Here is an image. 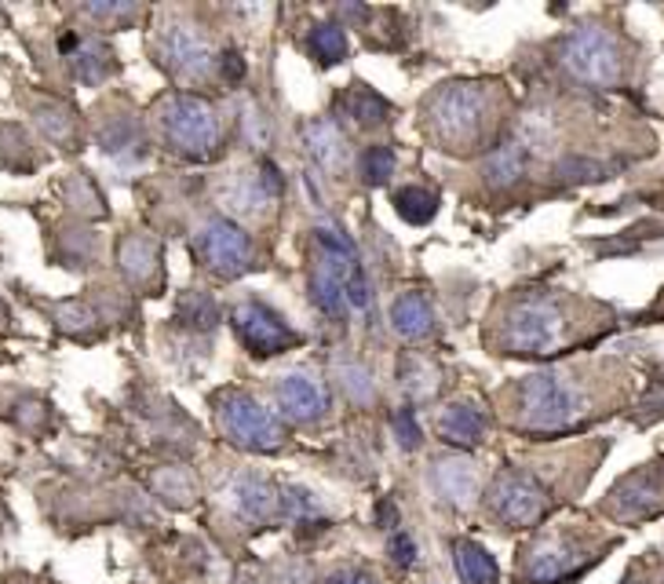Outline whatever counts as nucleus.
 <instances>
[{
  "instance_id": "obj_1",
  "label": "nucleus",
  "mask_w": 664,
  "mask_h": 584,
  "mask_svg": "<svg viewBox=\"0 0 664 584\" xmlns=\"http://www.w3.org/2000/svg\"><path fill=\"white\" fill-rule=\"evenodd\" d=\"M427 136L449 154H471L493 132V85L486 80H449L424 102Z\"/></svg>"
},
{
  "instance_id": "obj_2",
  "label": "nucleus",
  "mask_w": 664,
  "mask_h": 584,
  "mask_svg": "<svg viewBox=\"0 0 664 584\" xmlns=\"http://www.w3.org/2000/svg\"><path fill=\"white\" fill-rule=\"evenodd\" d=\"M569 336V311L558 292L552 289H526L511 300V307L500 322V347L508 355L537 358L552 355Z\"/></svg>"
},
{
  "instance_id": "obj_3",
  "label": "nucleus",
  "mask_w": 664,
  "mask_h": 584,
  "mask_svg": "<svg viewBox=\"0 0 664 584\" xmlns=\"http://www.w3.org/2000/svg\"><path fill=\"white\" fill-rule=\"evenodd\" d=\"M588 413V399L577 377L569 372H533L519 383V413L515 424L530 435H558L577 428Z\"/></svg>"
},
{
  "instance_id": "obj_4",
  "label": "nucleus",
  "mask_w": 664,
  "mask_h": 584,
  "mask_svg": "<svg viewBox=\"0 0 664 584\" xmlns=\"http://www.w3.org/2000/svg\"><path fill=\"white\" fill-rule=\"evenodd\" d=\"M161 139L186 161H213L219 154L224 125L208 99L202 96H172L157 107Z\"/></svg>"
},
{
  "instance_id": "obj_5",
  "label": "nucleus",
  "mask_w": 664,
  "mask_h": 584,
  "mask_svg": "<svg viewBox=\"0 0 664 584\" xmlns=\"http://www.w3.org/2000/svg\"><path fill=\"white\" fill-rule=\"evenodd\" d=\"M558 63L574 80L588 88H617L624 80V48L606 26H577L558 44Z\"/></svg>"
},
{
  "instance_id": "obj_6",
  "label": "nucleus",
  "mask_w": 664,
  "mask_h": 584,
  "mask_svg": "<svg viewBox=\"0 0 664 584\" xmlns=\"http://www.w3.org/2000/svg\"><path fill=\"white\" fill-rule=\"evenodd\" d=\"M219 431L241 450L252 453H274L285 446V428L271 409H263L252 394L244 391H224L216 399Z\"/></svg>"
},
{
  "instance_id": "obj_7",
  "label": "nucleus",
  "mask_w": 664,
  "mask_h": 584,
  "mask_svg": "<svg viewBox=\"0 0 664 584\" xmlns=\"http://www.w3.org/2000/svg\"><path fill=\"white\" fill-rule=\"evenodd\" d=\"M547 508H552L547 486L533 472H522V467H504L489 486V511L508 530H530V526H537L547 516Z\"/></svg>"
},
{
  "instance_id": "obj_8",
  "label": "nucleus",
  "mask_w": 664,
  "mask_h": 584,
  "mask_svg": "<svg viewBox=\"0 0 664 584\" xmlns=\"http://www.w3.org/2000/svg\"><path fill=\"white\" fill-rule=\"evenodd\" d=\"M194 252H197V260H202V267L208 274L227 278V282L230 278H241L244 271H252L255 267L252 238L224 216L205 219L202 230L194 234Z\"/></svg>"
},
{
  "instance_id": "obj_9",
  "label": "nucleus",
  "mask_w": 664,
  "mask_h": 584,
  "mask_svg": "<svg viewBox=\"0 0 664 584\" xmlns=\"http://www.w3.org/2000/svg\"><path fill=\"white\" fill-rule=\"evenodd\" d=\"M596 548L580 544L566 533H552L530 548L522 577L530 584H566L585 574L588 566H596Z\"/></svg>"
},
{
  "instance_id": "obj_10",
  "label": "nucleus",
  "mask_w": 664,
  "mask_h": 584,
  "mask_svg": "<svg viewBox=\"0 0 664 584\" xmlns=\"http://www.w3.org/2000/svg\"><path fill=\"white\" fill-rule=\"evenodd\" d=\"M230 325H235L238 340L249 347V355H255V358L282 355V350L300 344V336L289 329L282 314L271 311L260 300H241L238 307L230 311Z\"/></svg>"
},
{
  "instance_id": "obj_11",
  "label": "nucleus",
  "mask_w": 664,
  "mask_h": 584,
  "mask_svg": "<svg viewBox=\"0 0 664 584\" xmlns=\"http://www.w3.org/2000/svg\"><path fill=\"white\" fill-rule=\"evenodd\" d=\"M157 55H161V66L172 69V74L183 80H205L216 63L208 41L191 22H165V26L157 30Z\"/></svg>"
},
{
  "instance_id": "obj_12",
  "label": "nucleus",
  "mask_w": 664,
  "mask_h": 584,
  "mask_svg": "<svg viewBox=\"0 0 664 584\" xmlns=\"http://www.w3.org/2000/svg\"><path fill=\"white\" fill-rule=\"evenodd\" d=\"M610 516L621 522H639L664 511V472L661 464H646L643 472L621 478L610 494Z\"/></svg>"
},
{
  "instance_id": "obj_13",
  "label": "nucleus",
  "mask_w": 664,
  "mask_h": 584,
  "mask_svg": "<svg viewBox=\"0 0 664 584\" xmlns=\"http://www.w3.org/2000/svg\"><path fill=\"white\" fill-rule=\"evenodd\" d=\"M227 505L230 511L249 522V526H266L277 516V505H282V494L274 489V483L266 475H255V472H241L230 478L227 486Z\"/></svg>"
},
{
  "instance_id": "obj_14",
  "label": "nucleus",
  "mask_w": 664,
  "mask_h": 584,
  "mask_svg": "<svg viewBox=\"0 0 664 584\" xmlns=\"http://www.w3.org/2000/svg\"><path fill=\"white\" fill-rule=\"evenodd\" d=\"M274 399L285 409V417L300 420V424H314V420H322L325 409H329V391H325V383L314 380L311 372H303V369L277 377Z\"/></svg>"
},
{
  "instance_id": "obj_15",
  "label": "nucleus",
  "mask_w": 664,
  "mask_h": 584,
  "mask_svg": "<svg viewBox=\"0 0 664 584\" xmlns=\"http://www.w3.org/2000/svg\"><path fill=\"white\" fill-rule=\"evenodd\" d=\"M282 191H285V180L274 161H255V169L244 172L227 191V202L238 216H260L282 197Z\"/></svg>"
},
{
  "instance_id": "obj_16",
  "label": "nucleus",
  "mask_w": 664,
  "mask_h": 584,
  "mask_svg": "<svg viewBox=\"0 0 664 584\" xmlns=\"http://www.w3.org/2000/svg\"><path fill=\"white\" fill-rule=\"evenodd\" d=\"M427 483L442 505L449 508H471L475 497H479V472L468 457H438L431 464Z\"/></svg>"
},
{
  "instance_id": "obj_17",
  "label": "nucleus",
  "mask_w": 664,
  "mask_h": 584,
  "mask_svg": "<svg viewBox=\"0 0 664 584\" xmlns=\"http://www.w3.org/2000/svg\"><path fill=\"white\" fill-rule=\"evenodd\" d=\"M63 55L74 63L77 77L85 80V85H102L113 69H118V63H113V52L102 44L99 37H80V33H66V37L59 41Z\"/></svg>"
},
{
  "instance_id": "obj_18",
  "label": "nucleus",
  "mask_w": 664,
  "mask_h": 584,
  "mask_svg": "<svg viewBox=\"0 0 664 584\" xmlns=\"http://www.w3.org/2000/svg\"><path fill=\"white\" fill-rule=\"evenodd\" d=\"M118 263H121V274L132 285L139 289L154 285L161 274V245L154 238H146V234H128L118 245Z\"/></svg>"
},
{
  "instance_id": "obj_19",
  "label": "nucleus",
  "mask_w": 664,
  "mask_h": 584,
  "mask_svg": "<svg viewBox=\"0 0 664 584\" xmlns=\"http://www.w3.org/2000/svg\"><path fill=\"white\" fill-rule=\"evenodd\" d=\"M530 150L533 147H530L526 136H515V139H508V143H500L482 165L486 183L493 186V191H508V186H515L522 175H526Z\"/></svg>"
},
{
  "instance_id": "obj_20",
  "label": "nucleus",
  "mask_w": 664,
  "mask_h": 584,
  "mask_svg": "<svg viewBox=\"0 0 664 584\" xmlns=\"http://www.w3.org/2000/svg\"><path fill=\"white\" fill-rule=\"evenodd\" d=\"M391 325L402 340H424L435 329V307L424 292H402L391 307Z\"/></svg>"
},
{
  "instance_id": "obj_21",
  "label": "nucleus",
  "mask_w": 664,
  "mask_h": 584,
  "mask_svg": "<svg viewBox=\"0 0 664 584\" xmlns=\"http://www.w3.org/2000/svg\"><path fill=\"white\" fill-rule=\"evenodd\" d=\"M99 147H102V154L113 161H143V154H146L143 132H139V125L124 113L99 125Z\"/></svg>"
},
{
  "instance_id": "obj_22",
  "label": "nucleus",
  "mask_w": 664,
  "mask_h": 584,
  "mask_svg": "<svg viewBox=\"0 0 664 584\" xmlns=\"http://www.w3.org/2000/svg\"><path fill=\"white\" fill-rule=\"evenodd\" d=\"M303 139H307V150L325 172H340L347 165V139L333 121H311L303 128Z\"/></svg>"
},
{
  "instance_id": "obj_23",
  "label": "nucleus",
  "mask_w": 664,
  "mask_h": 584,
  "mask_svg": "<svg viewBox=\"0 0 664 584\" xmlns=\"http://www.w3.org/2000/svg\"><path fill=\"white\" fill-rule=\"evenodd\" d=\"M482 431H486V417H482V409H475V405L457 402L438 417V435L453 442V446H479Z\"/></svg>"
},
{
  "instance_id": "obj_24",
  "label": "nucleus",
  "mask_w": 664,
  "mask_h": 584,
  "mask_svg": "<svg viewBox=\"0 0 664 584\" xmlns=\"http://www.w3.org/2000/svg\"><path fill=\"white\" fill-rule=\"evenodd\" d=\"M453 563H457V574L464 584H497V577H500L497 559L475 541L453 544Z\"/></svg>"
},
{
  "instance_id": "obj_25",
  "label": "nucleus",
  "mask_w": 664,
  "mask_h": 584,
  "mask_svg": "<svg viewBox=\"0 0 664 584\" xmlns=\"http://www.w3.org/2000/svg\"><path fill=\"white\" fill-rule=\"evenodd\" d=\"M33 113H37L41 132L48 136L52 143H59L63 150L77 147V117H74V110L63 107V102H41Z\"/></svg>"
},
{
  "instance_id": "obj_26",
  "label": "nucleus",
  "mask_w": 664,
  "mask_h": 584,
  "mask_svg": "<svg viewBox=\"0 0 664 584\" xmlns=\"http://www.w3.org/2000/svg\"><path fill=\"white\" fill-rule=\"evenodd\" d=\"M394 208H399V216L405 224L424 227L438 213V194L427 191V186H402V191L394 194Z\"/></svg>"
},
{
  "instance_id": "obj_27",
  "label": "nucleus",
  "mask_w": 664,
  "mask_h": 584,
  "mask_svg": "<svg viewBox=\"0 0 664 584\" xmlns=\"http://www.w3.org/2000/svg\"><path fill=\"white\" fill-rule=\"evenodd\" d=\"M176 322L186 325V329H194V333L216 329V322H219L216 300L208 296V292H183V300H179V307H176Z\"/></svg>"
},
{
  "instance_id": "obj_28",
  "label": "nucleus",
  "mask_w": 664,
  "mask_h": 584,
  "mask_svg": "<svg viewBox=\"0 0 664 584\" xmlns=\"http://www.w3.org/2000/svg\"><path fill=\"white\" fill-rule=\"evenodd\" d=\"M311 52H314V58H318L322 66H336V63H340V58L347 55V33H344V26H333V22H325V26H314Z\"/></svg>"
},
{
  "instance_id": "obj_29",
  "label": "nucleus",
  "mask_w": 664,
  "mask_h": 584,
  "mask_svg": "<svg viewBox=\"0 0 664 584\" xmlns=\"http://www.w3.org/2000/svg\"><path fill=\"white\" fill-rule=\"evenodd\" d=\"M347 113H351L358 125L369 128V125H383V121H388L391 107H388V102H383L372 88L358 85V88L351 91V99H347Z\"/></svg>"
},
{
  "instance_id": "obj_30",
  "label": "nucleus",
  "mask_w": 664,
  "mask_h": 584,
  "mask_svg": "<svg viewBox=\"0 0 664 584\" xmlns=\"http://www.w3.org/2000/svg\"><path fill=\"white\" fill-rule=\"evenodd\" d=\"M154 486H157V494L165 500H172L176 508L191 505V497H194V483H191V475H186L183 467H168V472H161L154 478Z\"/></svg>"
},
{
  "instance_id": "obj_31",
  "label": "nucleus",
  "mask_w": 664,
  "mask_h": 584,
  "mask_svg": "<svg viewBox=\"0 0 664 584\" xmlns=\"http://www.w3.org/2000/svg\"><path fill=\"white\" fill-rule=\"evenodd\" d=\"M66 197L74 202V208H80L85 216H107V208H102V194L91 186V180L85 172H77L74 180L66 186Z\"/></svg>"
},
{
  "instance_id": "obj_32",
  "label": "nucleus",
  "mask_w": 664,
  "mask_h": 584,
  "mask_svg": "<svg viewBox=\"0 0 664 584\" xmlns=\"http://www.w3.org/2000/svg\"><path fill=\"white\" fill-rule=\"evenodd\" d=\"M55 318H59V325L66 333L85 336V340L96 336V322L99 318L85 307V303H59V307H55Z\"/></svg>"
},
{
  "instance_id": "obj_33",
  "label": "nucleus",
  "mask_w": 664,
  "mask_h": 584,
  "mask_svg": "<svg viewBox=\"0 0 664 584\" xmlns=\"http://www.w3.org/2000/svg\"><path fill=\"white\" fill-rule=\"evenodd\" d=\"M394 175V150L391 147H369L362 154V180L369 186H383Z\"/></svg>"
},
{
  "instance_id": "obj_34",
  "label": "nucleus",
  "mask_w": 664,
  "mask_h": 584,
  "mask_svg": "<svg viewBox=\"0 0 664 584\" xmlns=\"http://www.w3.org/2000/svg\"><path fill=\"white\" fill-rule=\"evenodd\" d=\"M394 435H399V446L402 450H416V446H421L424 431H421V424H416L413 409H399V413H394Z\"/></svg>"
},
{
  "instance_id": "obj_35",
  "label": "nucleus",
  "mask_w": 664,
  "mask_h": 584,
  "mask_svg": "<svg viewBox=\"0 0 664 584\" xmlns=\"http://www.w3.org/2000/svg\"><path fill=\"white\" fill-rule=\"evenodd\" d=\"M388 552H391V563H394V566H402V570H410V566L416 563V544H413V537L405 533V530L391 537Z\"/></svg>"
},
{
  "instance_id": "obj_36",
  "label": "nucleus",
  "mask_w": 664,
  "mask_h": 584,
  "mask_svg": "<svg viewBox=\"0 0 664 584\" xmlns=\"http://www.w3.org/2000/svg\"><path fill=\"white\" fill-rule=\"evenodd\" d=\"M322 584H380V581L366 566H336L333 574L322 577Z\"/></svg>"
},
{
  "instance_id": "obj_37",
  "label": "nucleus",
  "mask_w": 664,
  "mask_h": 584,
  "mask_svg": "<svg viewBox=\"0 0 664 584\" xmlns=\"http://www.w3.org/2000/svg\"><path fill=\"white\" fill-rule=\"evenodd\" d=\"M216 63H219V74H224V80H241L244 77V58L238 52H224Z\"/></svg>"
},
{
  "instance_id": "obj_38",
  "label": "nucleus",
  "mask_w": 664,
  "mask_h": 584,
  "mask_svg": "<svg viewBox=\"0 0 664 584\" xmlns=\"http://www.w3.org/2000/svg\"><path fill=\"white\" fill-rule=\"evenodd\" d=\"M624 584H643V581H624Z\"/></svg>"
}]
</instances>
